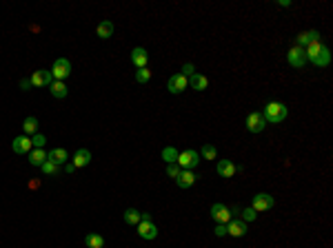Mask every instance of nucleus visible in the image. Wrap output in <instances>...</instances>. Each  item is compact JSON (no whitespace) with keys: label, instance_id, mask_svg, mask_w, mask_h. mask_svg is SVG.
Listing matches in <instances>:
<instances>
[{"label":"nucleus","instance_id":"obj_1","mask_svg":"<svg viewBox=\"0 0 333 248\" xmlns=\"http://www.w3.org/2000/svg\"><path fill=\"white\" fill-rule=\"evenodd\" d=\"M304 56H307V62H313L315 67H329L331 62V53L322 42H311L309 47H304Z\"/></svg>","mask_w":333,"mask_h":248},{"label":"nucleus","instance_id":"obj_2","mask_svg":"<svg viewBox=\"0 0 333 248\" xmlns=\"http://www.w3.org/2000/svg\"><path fill=\"white\" fill-rule=\"evenodd\" d=\"M262 115H265V120L269 124H280L287 120L289 109H287L282 102H269V104L265 106V111H262Z\"/></svg>","mask_w":333,"mask_h":248},{"label":"nucleus","instance_id":"obj_3","mask_svg":"<svg viewBox=\"0 0 333 248\" xmlns=\"http://www.w3.org/2000/svg\"><path fill=\"white\" fill-rule=\"evenodd\" d=\"M200 162V153L198 151H193V148H187V151L178 153V166L182 168V171H191V168H196Z\"/></svg>","mask_w":333,"mask_h":248},{"label":"nucleus","instance_id":"obj_4","mask_svg":"<svg viewBox=\"0 0 333 248\" xmlns=\"http://www.w3.org/2000/svg\"><path fill=\"white\" fill-rule=\"evenodd\" d=\"M51 76H53V80H60V82H65V78H69V76H71V62H69L67 58H58V60L53 62Z\"/></svg>","mask_w":333,"mask_h":248},{"label":"nucleus","instance_id":"obj_5","mask_svg":"<svg viewBox=\"0 0 333 248\" xmlns=\"http://www.w3.org/2000/svg\"><path fill=\"white\" fill-rule=\"evenodd\" d=\"M273 197L269 195V193H256L251 200V208L256 210V213H266L269 208H273Z\"/></svg>","mask_w":333,"mask_h":248},{"label":"nucleus","instance_id":"obj_6","mask_svg":"<svg viewBox=\"0 0 333 248\" xmlns=\"http://www.w3.org/2000/svg\"><path fill=\"white\" fill-rule=\"evenodd\" d=\"M287 60H289V64L291 67H295V69H302L304 64H307V56H304V49L302 47H291L289 49V53H287Z\"/></svg>","mask_w":333,"mask_h":248},{"label":"nucleus","instance_id":"obj_7","mask_svg":"<svg viewBox=\"0 0 333 248\" xmlns=\"http://www.w3.org/2000/svg\"><path fill=\"white\" fill-rule=\"evenodd\" d=\"M246 129L251 133H262L266 129V120L262 113H249L246 115Z\"/></svg>","mask_w":333,"mask_h":248},{"label":"nucleus","instance_id":"obj_8","mask_svg":"<svg viewBox=\"0 0 333 248\" xmlns=\"http://www.w3.org/2000/svg\"><path fill=\"white\" fill-rule=\"evenodd\" d=\"M189 86V78H184L182 73H176V76L169 78V82H167V89H169V93H182L184 89Z\"/></svg>","mask_w":333,"mask_h":248},{"label":"nucleus","instance_id":"obj_9","mask_svg":"<svg viewBox=\"0 0 333 248\" xmlns=\"http://www.w3.org/2000/svg\"><path fill=\"white\" fill-rule=\"evenodd\" d=\"M211 217L218 222V224H229L231 222V210L224 204H213L211 206Z\"/></svg>","mask_w":333,"mask_h":248},{"label":"nucleus","instance_id":"obj_10","mask_svg":"<svg viewBox=\"0 0 333 248\" xmlns=\"http://www.w3.org/2000/svg\"><path fill=\"white\" fill-rule=\"evenodd\" d=\"M51 82H53V76L47 69H38V71L31 76V86H49Z\"/></svg>","mask_w":333,"mask_h":248},{"label":"nucleus","instance_id":"obj_11","mask_svg":"<svg viewBox=\"0 0 333 248\" xmlns=\"http://www.w3.org/2000/svg\"><path fill=\"white\" fill-rule=\"evenodd\" d=\"M131 62L135 64V69H145L147 62H149V53H147V49L135 47L133 51H131Z\"/></svg>","mask_w":333,"mask_h":248},{"label":"nucleus","instance_id":"obj_12","mask_svg":"<svg viewBox=\"0 0 333 248\" xmlns=\"http://www.w3.org/2000/svg\"><path fill=\"white\" fill-rule=\"evenodd\" d=\"M138 235H140L142 239H155L158 237V226H155L154 222H140V224H138Z\"/></svg>","mask_w":333,"mask_h":248},{"label":"nucleus","instance_id":"obj_13","mask_svg":"<svg viewBox=\"0 0 333 248\" xmlns=\"http://www.w3.org/2000/svg\"><path fill=\"white\" fill-rule=\"evenodd\" d=\"M11 148H14V153H29L31 151V138L29 135H18V138L14 140V144H11Z\"/></svg>","mask_w":333,"mask_h":248},{"label":"nucleus","instance_id":"obj_14","mask_svg":"<svg viewBox=\"0 0 333 248\" xmlns=\"http://www.w3.org/2000/svg\"><path fill=\"white\" fill-rule=\"evenodd\" d=\"M91 162V153H89V148H78L76 153H73V166L76 168H82V166H87V164Z\"/></svg>","mask_w":333,"mask_h":248},{"label":"nucleus","instance_id":"obj_15","mask_svg":"<svg viewBox=\"0 0 333 248\" xmlns=\"http://www.w3.org/2000/svg\"><path fill=\"white\" fill-rule=\"evenodd\" d=\"M311 42H320V31H315V29H311V31H302V34L298 36V47H309Z\"/></svg>","mask_w":333,"mask_h":248},{"label":"nucleus","instance_id":"obj_16","mask_svg":"<svg viewBox=\"0 0 333 248\" xmlns=\"http://www.w3.org/2000/svg\"><path fill=\"white\" fill-rule=\"evenodd\" d=\"M227 235H231V237H242V235H246V222L231 220L227 224Z\"/></svg>","mask_w":333,"mask_h":248},{"label":"nucleus","instance_id":"obj_17","mask_svg":"<svg viewBox=\"0 0 333 248\" xmlns=\"http://www.w3.org/2000/svg\"><path fill=\"white\" fill-rule=\"evenodd\" d=\"M216 171H218V175L220 177H233L236 175V164L231 162V160H220L218 162V166H216Z\"/></svg>","mask_w":333,"mask_h":248},{"label":"nucleus","instance_id":"obj_18","mask_svg":"<svg viewBox=\"0 0 333 248\" xmlns=\"http://www.w3.org/2000/svg\"><path fill=\"white\" fill-rule=\"evenodd\" d=\"M196 180H198V175H196L193 171H180V175L176 177L180 188H191V186L196 184Z\"/></svg>","mask_w":333,"mask_h":248},{"label":"nucleus","instance_id":"obj_19","mask_svg":"<svg viewBox=\"0 0 333 248\" xmlns=\"http://www.w3.org/2000/svg\"><path fill=\"white\" fill-rule=\"evenodd\" d=\"M47 160L49 162H53V164H67V160H69V153L65 151V148H51V151L47 153Z\"/></svg>","mask_w":333,"mask_h":248},{"label":"nucleus","instance_id":"obj_20","mask_svg":"<svg viewBox=\"0 0 333 248\" xmlns=\"http://www.w3.org/2000/svg\"><path fill=\"white\" fill-rule=\"evenodd\" d=\"M189 86L196 91H207L209 89V80L202 76V73H193L191 78H189Z\"/></svg>","mask_w":333,"mask_h":248},{"label":"nucleus","instance_id":"obj_21","mask_svg":"<svg viewBox=\"0 0 333 248\" xmlns=\"http://www.w3.org/2000/svg\"><path fill=\"white\" fill-rule=\"evenodd\" d=\"M96 36H98V38H102V40H109L111 36H113V22L102 20V22L96 27Z\"/></svg>","mask_w":333,"mask_h":248},{"label":"nucleus","instance_id":"obj_22","mask_svg":"<svg viewBox=\"0 0 333 248\" xmlns=\"http://www.w3.org/2000/svg\"><path fill=\"white\" fill-rule=\"evenodd\" d=\"M49 91H51V96L53 98H58V100H63V98H67V84L65 82H60V80H53L51 84H49Z\"/></svg>","mask_w":333,"mask_h":248},{"label":"nucleus","instance_id":"obj_23","mask_svg":"<svg viewBox=\"0 0 333 248\" xmlns=\"http://www.w3.org/2000/svg\"><path fill=\"white\" fill-rule=\"evenodd\" d=\"M44 162H47V153H44L43 148H36V151L29 153V164L31 166H43Z\"/></svg>","mask_w":333,"mask_h":248},{"label":"nucleus","instance_id":"obj_24","mask_svg":"<svg viewBox=\"0 0 333 248\" xmlns=\"http://www.w3.org/2000/svg\"><path fill=\"white\" fill-rule=\"evenodd\" d=\"M85 244H87L89 248H105V237H102L100 233H91L85 237Z\"/></svg>","mask_w":333,"mask_h":248},{"label":"nucleus","instance_id":"obj_25","mask_svg":"<svg viewBox=\"0 0 333 248\" xmlns=\"http://www.w3.org/2000/svg\"><path fill=\"white\" fill-rule=\"evenodd\" d=\"M22 131H24V135H36V133H38V120H36V118H27L22 122Z\"/></svg>","mask_w":333,"mask_h":248},{"label":"nucleus","instance_id":"obj_26","mask_svg":"<svg viewBox=\"0 0 333 248\" xmlns=\"http://www.w3.org/2000/svg\"><path fill=\"white\" fill-rule=\"evenodd\" d=\"M125 222H127L129 226H138V224H140V210L127 208V210H125Z\"/></svg>","mask_w":333,"mask_h":248},{"label":"nucleus","instance_id":"obj_27","mask_svg":"<svg viewBox=\"0 0 333 248\" xmlns=\"http://www.w3.org/2000/svg\"><path fill=\"white\" fill-rule=\"evenodd\" d=\"M162 160L167 164H176L178 162V151H176L174 146H164L162 148Z\"/></svg>","mask_w":333,"mask_h":248},{"label":"nucleus","instance_id":"obj_28","mask_svg":"<svg viewBox=\"0 0 333 248\" xmlns=\"http://www.w3.org/2000/svg\"><path fill=\"white\" fill-rule=\"evenodd\" d=\"M200 155H202L204 160H216L218 151H216V146H211V144H204V146L200 148Z\"/></svg>","mask_w":333,"mask_h":248},{"label":"nucleus","instance_id":"obj_29","mask_svg":"<svg viewBox=\"0 0 333 248\" xmlns=\"http://www.w3.org/2000/svg\"><path fill=\"white\" fill-rule=\"evenodd\" d=\"M135 80L140 82V84H147V82L151 80V71L147 67L145 69H138V71H135Z\"/></svg>","mask_w":333,"mask_h":248},{"label":"nucleus","instance_id":"obj_30","mask_svg":"<svg viewBox=\"0 0 333 248\" xmlns=\"http://www.w3.org/2000/svg\"><path fill=\"white\" fill-rule=\"evenodd\" d=\"M40 171L44 173V175H56V173H58V164H53V162H44L43 166H40Z\"/></svg>","mask_w":333,"mask_h":248},{"label":"nucleus","instance_id":"obj_31","mask_svg":"<svg viewBox=\"0 0 333 248\" xmlns=\"http://www.w3.org/2000/svg\"><path fill=\"white\" fill-rule=\"evenodd\" d=\"M242 222H246V224H249V222H253L258 217V213L253 208H249V206H246V208H242Z\"/></svg>","mask_w":333,"mask_h":248},{"label":"nucleus","instance_id":"obj_32","mask_svg":"<svg viewBox=\"0 0 333 248\" xmlns=\"http://www.w3.org/2000/svg\"><path fill=\"white\" fill-rule=\"evenodd\" d=\"M44 144H47V138H44L43 133H36V135H31V146H36V148H43Z\"/></svg>","mask_w":333,"mask_h":248},{"label":"nucleus","instance_id":"obj_33","mask_svg":"<svg viewBox=\"0 0 333 248\" xmlns=\"http://www.w3.org/2000/svg\"><path fill=\"white\" fill-rule=\"evenodd\" d=\"M180 171H182V168H180L178 164H169V166H167V175H169V177H174V180L180 175Z\"/></svg>","mask_w":333,"mask_h":248},{"label":"nucleus","instance_id":"obj_34","mask_svg":"<svg viewBox=\"0 0 333 248\" xmlns=\"http://www.w3.org/2000/svg\"><path fill=\"white\" fill-rule=\"evenodd\" d=\"M193 73H196V71H193V64H184V67H182V76L184 78H191Z\"/></svg>","mask_w":333,"mask_h":248},{"label":"nucleus","instance_id":"obj_35","mask_svg":"<svg viewBox=\"0 0 333 248\" xmlns=\"http://www.w3.org/2000/svg\"><path fill=\"white\" fill-rule=\"evenodd\" d=\"M216 235L218 237H224V235H227V224H218L216 226Z\"/></svg>","mask_w":333,"mask_h":248},{"label":"nucleus","instance_id":"obj_36","mask_svg":"<svg viewBox=\"0 0 333 248\" xmlns=\"http://www.w3.org/2000/svg\"><path fill=\"white\" fill-rule=\"evenodd\" d=\"M20 86H22V91H29L31 89V80H20Z\"/></svg>","mask_w":333,"mask_h":248},{"label":"nucleus","instance_id":"obj_37","mask_svg":"<svg viewBox=\"0 0 333 248\" xmlns=\"http://www.w3.org/2000/svg\"><path fill=\"white\" fill-rule=\"evenodd\" d=\"M65 171H67V173H73V171H76V166H73V164H65Z\"/></svg>","mask_w":333,"mask_h":248}]
</instances>
